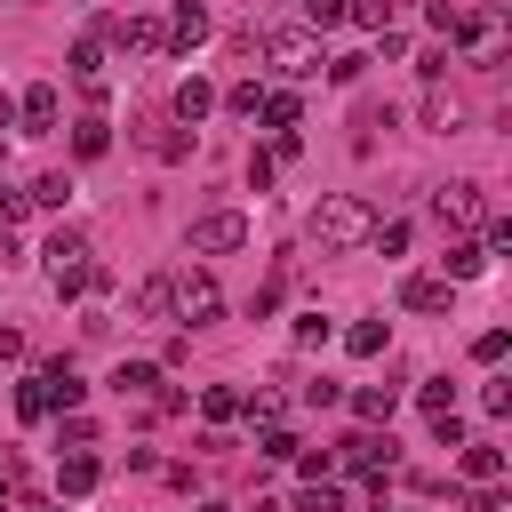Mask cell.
<instances>
[{"instance_id": "836d02e7", "label": "cell", "mask_w": 512, "mask_h": 512, "mask_svg": "<svg viewBox=\"0 0 512 512\" xmlns=\"http://www.w3.org/2000/svg\"><path fill=\"white\" fill-rule=\"evenodd\" d=\"M480 408H488V416H512V376H488V384H480Z\"/></svg>"}, {"instance_id": "f546056e", "label": "cell", "mask_w": 512, "mask_h": 512, "mask_svg": "<svg viewBox=\"0 0 512 512\" xmlns=\"http://www.w3.org/2000/svg\"><path fill=\"white\" fill-rule=\"evenodd\" d=\"M296 512H344V488H336V480H304Z\"/></svg>"}, {"instance_id": "44dd1931", "label": "cell", "mask_w": 512, "mask_h": 512, "mask_svg": "<svg viewBox=\"0 0 512 512\" xmlns=\"http://www.w3.org/2000/svg\"><path fill=\"white\" fill-rule=\"evenodd\" d=\"M400 8H408V0H344V16H352L360 32H392V24H400Z\"/></svg>"}, {"instance_id": "d590c367", "label": "cell", "mask_w": 512, "mask_h": 512, "mask_svg": "<svg viewBox=\"0 0 512 512\" xmlns=\"http://www.w3.org/2000/svg\"><path fill=\"white\" fill-rule=\"evenodd\" d=\"M64 448H96V424L80 408H64Z\"/></svg>"}, {"instance_id": "4fadbf2b", "label": "cell", "mask_w": 512, "mask_h": 512, "mask_svg": "<svg viewBox=\"0 0 512 512\" xmlns=\"http://www.w3.org/2000/svg\"><path fill=\"white\" fill-rule=\"evenodd\" d=\"M16 120H24V136H48V128H56V88H48V80H32V88H24V104H16Z\"/></svg>"}, {"instance_id": "60d3db41", "label": "cell", "mask_w": 512, "mask_h": 512, "mask_svg": "<svg viewBox=\"0 0 512 512\" xmlns=\"http://www.w3.org/2000/svg\"><path fill=\"white\" fill-rule=\"evenodd\" d=\"M432 440H440V448H464V424H456V408H448V416H432Z\"/></svg>"}, {"instance_id": "6da1fadb", "label": "cell", "mask_w": 512, "mask_h": 512, "mask_svg": "<svg viewBox=\"0 0 512 512\" xmlns=\"http://www.w3.org/2000/svg\"><path fill=\"white\" fill-rule=\"evenodd\" d=\"M304 232L328 248V256H344V248H368V232H376V216H368V200H352V192H328L312 216H304Z\"/></svg>"}, {"instance_id": "83f0119b", "label": "cell", "mask_w": 512, "mask_h": 512, "mask_svg": "<svg viewBox=\"0 0 512 512\" xmlns=\"http://www.w3.org/2000/svg\"><path fill=\"white\" fill-rule=\"evenodd\" d=\"M416 408H424V416H448V408H456V384H448V376H424V384H416Z\"/></svg>"}, {"instance_id": "b9f144b4", "label": "cell", "mask_w": 512, "mask_h": 512, "mask_svg": "<svg viewBox=\"0 0 512 512\" xmlns=\"http://www.w3.org/2000/svg\"><path fill=\"white\" fill-rule=\"evenodd\" d=\"M24 208H32V200H24V192H16V184H0V232H8V224H16V216H24Z\"/></svg>"}, {"instance_id": "7dc6e473", "label": "cell", "mask_w": 512, "mask_h": 512, "mask_svg": "<svg viewBox=\"0 0 512 512\" xmlns=\"http://www.w3.org/2000/svg\"><path fill=\"white\" fill-rule=\"evenodd\" d=\"M0 512H8V496H0Z\"/></svg>"}, {"instance_id": "681fc988", "label": "cell", "mask_w": 512, "mask_h": 512, "mask_svg": "<svg viewBox=\"0 0 512 512\" xmlns=\"http://www.w3.org/2000/svg\"><path fill=\"white\" fill-rule=\"evenodd\" d=\"M72 8H80V0H72Z\"/></svg>"}, {"instance_id": "e0dca14e", "label": "cell", "mask_w": 512, "mask_h": 512, "mask_svg": "<svg viewBox=\"0 0 512 512\" xmlns=\"http://www.w3.org/2000/svg\"><path fill=\"white\" fill-rule=\"evenodd\" d=\"M72 152H80V160H104V152H112V120H104V112L72 120Z\"/></svg>"}, {"instance_id": "ac0fdd59", "label": "cell", "mask_w": 512, "mask_h": 512, "mask_svg": "<svg viewBox=\"0 0 512 512\" xmlns=\"http://www.w3.org/2000/svg\"><path fill=\"white\" fill-rule=\"evenodd\" d=\"M136 320H176V296H168V272L136 280Z\"/></svg>"}, {"instance_id": "d4e9b609", "label": "cell", "mask_w": 512, "mask_h": 512, "mask_svg": "<svg viewBox=\"0 0 512 512\" xmlns=\"http://www.w3.org/2000/svg\"><path fill=\"white\" fill-rule=\"evenodd\" d=\"M16 416H24V424L56 416V400H48V376H24V384H16Z\"/></svg>"}, {"instance_id": "3957f363", "label": "cell", "mask_w": 512, "mask_h": 512, "mask_svg": "<svg viewBox=\"0 0 512 512\" xmlns=\"http://www.w3.org/2000/svg\"><path fill=\"white\" fill-rule=\"evenodd\" d=\"M432 216L448 232H472V224H488V192L472 176H448V184H432Z\"/></svg>"}, {"instance_id": "4316f807", "label": "cell", "mask_w": 512, "mask_h": 512, "mask_svg": "<svg viewBox=\"0 0 512 512\" xmlns=\"http://www.w3.org/2000/svg\"><path fill=\"white\" fill-rule=\"evenodd\" d=\"M256 112H264L272 128H296V120H304V104H296V88H272V96H264Z\"/></svg>"}, {"instance_id": "2e32d148", "label": "cell", "mask_w": 512, "mask_h": 512, "mask_svg": "<svg viewBox=\"0 0 512 512\" xmlns=\"http://www.w3.org/2000/svg\"><path fill=\"white\" fill-rule=\"evenodd\" d=\"M96 480H104V464H96V456H88V448H72V456H64V464H56V488H64V496H88V488H96Z\"/></svg>"}, {"instance_id": "d6986e66", "label": "cell", "mask_w": 512, "mask_h": 512, "mask_svg": "<svg viewBox=\"0 0 512 512\" xmlns=\"http://www.w3.org/2000/svg\"><path fill=\"white\" fill-rule=\"evenodd\" d=\"M352 408H360V424H392V408H400V384H360V392H352Z\"/></svg>"}, {"instance_id": "74e56055", "label": "cell", "mask_w": 512, "mask_h": 512, "mask_svg": "<svg viewBox=\"0 0 512 512\" xmlns=\"http://www.w3.org/2000/svg\"><path fill=\"white\" fill-rule=\"evenodd\" d=\"M360 72H368V56H328V80H336V88H352Z\"/></svg>"}, {"instance_id": "c3c4849f", "label": "cell", "mask_w": 512, "mask_h": 512, "mask_svg": "<svg viewBox=\"0 0 512 512\" xmlns=\"http://www.w3.org/2000/svg\"><path fill=\"white\" fill-rule=\"evenodd\" d=\"M408 512H424V504H408Z\"/></svg>"}, {"instance_id": "1f68e13d", "label": "cell", "mask_w": 512, "mask_h": 512, "mask_svg": "<svg viewBox=\"0 0 512 512\" xmlns=\"http://www.w3.org/2000/svg\"><path fill=\"white\" fill-rule=\"evenodd\" d=\"M256 104H264V88H256V80H232V88H224V112H232V120H248Z\"/></svg>"}, {"instance_id": "8992f818", "label": "cell", "mask_w": 512, "mask_h": 512, "mask_svg": "<svg viewBox=\"0 0 512 512\" xmlns=\"http://www.w3.org/2000/svg\"><path fill=\"white\" fill-rule=\"evenodd\" d=\"M168 296H176V320H192V328L224 312V288H216L208 272H176V280H168Z\"/></svg>"}, {"instance_id": "277c9868", "label": "cell", "mask_w": 512, "mask_h": 512, "mask_svg": "<svg viewBox=\"0 0 512 512\" xmlns=\"http://www.w3.org/2000/svg\"><path fill=\"white\" fill-rule=\"evenodd\" d=\"M472 64H504V8H480V16H456V32H448Z\"/></svg>"}, {"instance_id": "d6a6232c", "label": "cell", "mask_w": 512, "mask_h": 512, "mask_svg": "<svg viewBox=\"0 0 512 512\" xmlns=\"http://www.w3.org/2000/svg\"><path fill=\"white\" fill-rule=\"evenodd\" d=\"M504 352H512V336H504V328H480V336H472V360H488V368H496Z\"/></svg>"}, {"instance_id": "7402d4cb", "label": "cell", "mask_w": 512, "mask_h": 512, "mask_svg": "<svg viewBox=\"0 0 512 512\" xmlns=\"http://www.w3.org/2000/svg\"><path fill=\"white\" fill-rule=\"evenodd\" d=\"M64 64H72V80H80V88H88V80H104V32L72 40V56H64Z\"/></svg>"}, {"instance_id": "603a6c76", "label": "cell", "mask_w": 512, "mask_h": 512, "mask_svg": "<svg viewBox=\"0 0 512 512\" xmlns=\"http://www.w3.org/2000/svg\"><path fill=\"white\" fill-rule=\"evenodd\" d=\"M424 128H440V136L464 128V96H456V88H432V96H424Z\"/></svg>"}, {"instance_id": "bcb514c9", "label": "cell", "mask_w": 512, "mask_h": 512, "mask_svg": "<svg viewBox=\"0 0 512 512\" xmlns=\"http://www.w3.org/2000/svg\"><path fill=\"white\" fill-rule=\"evenodd\" d=\"M200 512H232V504H216V496H208V504H200Z\"/></svg>"}, {"instance_id": "484cf974", "label": "cell", "mask_w": 512, "mask_h": 512, "mask_svg": "<svg viewBox=\"0 0 512 512\" xmlns=\"http://www.w3.org/2000/svg\"><path fill=\"white\" fill-rule=\"evenodd\" d=\"M24 200H32V208H64V200H72V176H64V168H48V176H32V192H24Z\"/></svg>"}, {"instance_id": "ee69618b", "label": "cell", "mask_w": 512, "mask_h": 512, "mask_svg": "<svg viewBox=\"0 0 512 512\" xmlns=\"http://www.w3.org/2000/svg\"><path fill=\"white\" fill-rule=\"evenodd\" d=\"M0 360H24V328H8V320H0Z\"/></svg>"}, {"instance_id": "7a4b0ae2", "label": "cell", "mask_w": 512, "mask_h": 512, "mask_svg": "<svg viewBox=\"0 0 512 512\" xmlns=\"http://www.w3.org/2000/svg\"><path fill=\"white\" fill-rule=\"evenodd\" d=\"M256 48H264V64H272L280 80H312V72L328 64L312 24H264V32H256Z\"/></svg>"}, {"instance_id": "ffe728a7", "label": "cell", "mask_w": 512, "mask_h": 512, "mask_svg": "<svg viewBox=\"0 0 512 512\" xmlns=\"http://www.w3.org/2000/svg\"><path fill=\"white\" fill-rule=\"evenodd\" d=\"M464 480H480V488L504 480V448L496 440H464Z\"/></svg>"}, {"instance_id": "4dcf8cb0", "label": "cell", "mask_w": 512, "mask_h": 512, "mask_svg": "<svg viewBox=\"0 0 512 512\" xmlns=\"http://www.w3.org/2000/svg\"><path fill=\"white\" fill-rule=\"evenodd\" d=\"M376 128H392V104H360V120H352V144L368 152V144H376Z\"/></svg>"}, {"instance_id": "ab89813d", "label": "cell", "mask_w": 512, "mask_h": 512, "mask_svg": "<svg viewBox=\"0 0 512 512\" xmlns=\"http://www.w3.org/2000/svg\"><path fill=\"white\" fill-rule=\"evenodd\" d=\"M296 344H304V352H312V344H328V320H320V312H304V320H296Z\"/></svg>"}, {"instance_id": "f35d334b", "label": "cell", "mask_w": 512, "mask_h": 512, "mask_svg": "<svg viewBox=\"0 0 512 512\" xmlns=\"http://www.w3.org/2000/svg\"><path fill=\"white\" fill-rule=\"evenodd\" d=\"M368 240H376V248H384V256H400V248H408V224H376V232H368Z\"/></svg>"}, {"instance_id": "f1b7e54d", "label": "cell", "mask_w": 512, "mask_h": 512, "mask_svg": "<svg viewBox=\"0 0 512 512\" xmlns=\"http://www.w3.org/2000/svg\"><path fill=\"white\" fill-rule=\"evenodd\" d=\"M200 416H208V424H232V416H240V392H232V384H208V392H200Z\"/></svg>"}, {"instance_id": "7bdbcfd3", "label": "cell", "mask_w": 512, "mask_h": 512, "mask_svg": "<svg viewBox=\"0 0 512 512\" xmlns=\"http://www.w3.org/2000/svg\"><path fill=\"white\" fill-rule=\"evenodd\" d=\"M464 504H472V512H504V488H496V480H488V488H472V496H464Z\"/></svg>"}, {"instance_id": "f6af8a7d", "label": "cell", "mask_w": 512, "mask_h": 512, "mask_svg": "<svg viewBox=\"0 0 512 512\" xmlns=\"http://www.w3.org/2000/svg\"><path fill=\"white\" fill-rule=\"evenodd\" d=\"M8 128H16V104H8V96H0V136H8Z\"/></svg>"}, {"instance_id": "8d00e7d4", "label": "cell", "mask_w": 512, "mask_h": 512, "mask_svg": "<svg viewBox=\"0 0 512 512\" xmlns=\"http://www.w3.org/2000/svg\"><path fill=\"white\" fill-rule=\"evenodd\" d=\"M304 24H312V32H328V24H344V0H304Z\"/></svg>"}, {"instance_id": "7c38bea8", "label": "cell", "mask_w": 512, "mask_h": 512, "mask_svg": "<svg viewBox=\"0 0 512 512\" xmlns=\"http://www.w3.org/2000/svg\"><path fill=\"white\" fill-rule=\"evenodd\" d=\"M208 112H216V88H208L200 72H192V80H176V128H200Z\"/></svg>"}, {"instance_id": "cb8c5ba5", "label": "cell", "mask_w": 512, "mask_h": 512, "mask_svg": "<svg viewBox=\"0 0 512 512\" xmlns=\"http://www.w3.org/2000/svg\"><path fill=\"white\" fill-rule=\"evenodd\" d=\"M384 344H392V328H384V320H352V328H344V352H352V360H376Z\"/></svg>"}, {"instance_id": "5b68a950", "label": "cell", "mask_w": 512, "mask_h": 512, "mask_svg": "<svg viewBox=\"0 0 512 512\" xmlns=\"http://www.w3.org/2000/svg\"><path fill=\"white\" fill-rule=\"evenodd\" d=\"M232 248H248V216H240V208L192 216V256H232Z\"/></svg>"}, {"instance_id": "9a60e30c", "label": "cell", "mask_w": 512, "mask_h": 512, "mask_svg": "<svg viewBox=\"0 0 512 512\" xmlns=\"http://www.w3.org/2000/svg\"><path fill=\"white\" fill-rule=\"evenodd\" d=\"M104 40L136 56V48H160V24H152V16H112V24H104Z\"/></svg>"}, {"instance_id": "5bb4252c", "label": "cell", "mask_w": 512, "mask_h": 512, "mask_svg": "<svg viewBox=\"0 0 512 512\" xmlns=\"http://www.w3.org/2000/svg\"><path fill=\"white\" fill-rule=\"evenodd\" d=\"M112 392H120V400H160V368H152V360H120V368H112Z\"/></svg>"}, {"instance_id": "9c48e42d", "label": "cell", "mask_w": 512, "mask_h": 512, "mask_svg": "<svg viewBox=\"0 0 512 512\" xmlns=\"http://www.w3.org/2000/svg\"><path fill=\"white\" fill-rule=\"evenodd\" d=\"M400 304H408V312H448L456 288H448L440 272H408V280H400Z\"/></svg>"}, {"instance_id": "ba28073f", "label": "cell", "mask_w": 512, "mask_h": 512, "mask_svg": "<svg viewBox=\"0 0 512 512\" xmlns=\"http://www.w3.org/2000/svg\"><path fill=\"white\" fill-rule=\"evenodd\" d=\"M160 40H168L176 56H192V48L208 40V8H200V0H176V8H168V32H160Z\"/></svg>"}, {"instance_id": "52a82bcc", "label": "cell", "mask_w": 512, "mask_h": 512, "mask_svg": "<svg viewBox=\"0 0 512 512\" xmlns=\"http://www.w3.org/2000/svg\"><path fill=\"white\" fill-rule=\"evenodd\" d=\"M328 464H344V472H368V480H376V472H392V432H344Z\"/></svg>"}, {"instance_id": "30bf717a", "label": "cell", "mask_w": 512, "mask_h": 512, "mask_svg": "<svg viewBox=\"0 0 512 512\" xmlns=\"http://www.w3.org/2000/svg\"><path fill=\"white\" fill-rule=\"evenodd\" d=\"M136 144H144L152 160H192V136H184L176 120H144V128H136Z\"/></svg>"}, {"instance_id": "8fae6325", "label": "cell", "mask_w": 512, "mask_h": 512, "mask_svg": "<svg viewBox=\"0 0 512 512\" xmlns=\"http://www.w3.org/2000/svg\"><path fill=\"white\" fill-rule=\"evenodd\" d=\"M480 272H488V248H480V240H448L440 280H448V288H464V280H480Z\"/></svg>"}, {"instance_id": "e575fe53", "label": "cell", "mask_w": 512, "mask_h": 512, "mask_svg": "<svg viewBox=\"0 0 512 512\" xmlns=\"http://www.w3.org/2000/svg\"><path fill=\"white\" fill-rule=\"evenodd\" d=\"M296 448H304V440H296V432H288V424H264V456H272V464H288V456H296Z\"/></svg>"}]
</instances>
